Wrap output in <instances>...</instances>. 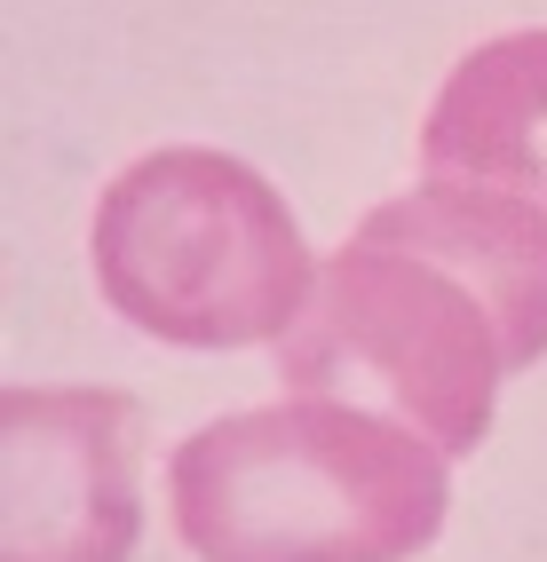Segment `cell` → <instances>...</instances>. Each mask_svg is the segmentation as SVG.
<instances>
[{
	"label": "cell",
	"instance_id": "cell-2",
	"mask_svg": "<svg viewBox=\"0 0 547 562\" xmlns=\"http://www.w3.org/2000/svg\"><path fill=\"white\" fill-rule=\"evenodd\" d=\"M199 562H413L453 507L445 443L342 396L206 420L167 475Z\"/></svg>",
	"mask_w": 547,
	"mask_h": 562
},
{
	"label": "cell",
	"instance_id": "cell-4",
	"mask_svg": "<svg viewBox=\"0 0 547 562\" xmlns=\"http://www.w3.org/2000/svg\"><path fill=\"white\" fill-rule=\"evenodd\" d=\"M143 539V404L120 389L0 396V562H127Z\"/></svg>",
	"mask_w": 547,
	"mask_h": 562
},
{
	"label": "cell",
	"instance_id": "cell-3",
	"mask_svg": "<svg viewBox=\"0 0 547 562\" xmlns=\"http://www.w3.org/2000/svg\"><path fill=\"white\" fill-rule=\"evenodd\" d=\"M96 285L175 349L286 341L317 302L310 238L263 167L231 151H152L96 206Z\"/></svg>",
	"mask_w": 547,
	"mask_h": 562
},
{
	"label": "cell",
	"instance_id": "cell-1",
	"mask_svg": "<svg viewBox=\"0 0 547 562\" xmlns=\"http://www.w3.org/2000/svg\"><path fill=\"white\" fill-rule=\"evenodd\" d=\"M547 357V214L477 182H428L357 222L317 302L278 341L294 396H342L477 452L500 381Z\"/></svg>",
	"mask_w": 547,
	"mask_h": 562
},
{
	"label": "cell",
	"instance_id": "cell-5",
	"mask_svg": "<svg viewBox=\"0 0 547 562\" xmlns=\"http://www.w3.org/2000/svg\"><path fill=\"white\" fill-rule=\"evenodd\" d=\"M428 182H477L547 214V32H500L453 64L421 127Z\"/></svg>",
	"mask_w": 547,
	"mask_h": 562
}]
</instances>
